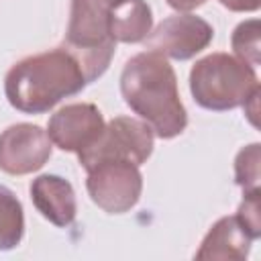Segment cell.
Returning a JSON list of instances; mask_svg holds the SVG:
<instances>
[{"instance_id":"1","label":"cell","mask_w":261,"mask_h":261,"mask_svg":"<svg viewBox=\"0 0 261 261\" xmlns=\"http://www.w3.org/2000/svg\"><path fill=\"white\" fill-rule=\"evenodd\" d=\"M120 94L126 106L145 120L159 139H173L188 126L177 77L169 61L155 51L133 55L120 73Z\"/></svg>"},{"instance_id":"2","label":"cell","mask_w":261,"mask_h":261,"mask_svg":"<svg viewBox=\"0 0 261 261\" xmlns=\"http://www.w3.org/2000/svg\"><path fill=\"white\" fill-rule=\"evenodd\" d=\"M86 84L77 61L63 47H55L16 61L4 77V94L18 112L43 114L63 98L80 94Z\"/></svg>"},{"instance_id":"3","label":"cell","mask_w":261,"mask_h":261,"mask_svg":"<svg viewBox=\"0 0 261 261\" xmlns=\"http://www.w3.org/2000/svg\"><path fill=\"white\" fill-rule=\"evenodd\" d=\"M190 92L198 106L224 112L243 106L259 92V80L255 67L243 59L228 53H210L194 63Z\"/></svg>"},{"instance_id":"4","label":"cell","mask_w":261,"mask_h":261,"mask_svg":"<svg viewBox=\"0 0 261 261\" xmlns=\"http://www.w3.org/2000/svg\"><path fill=\"white\" fill-rule=\"evenodd\" d=\"M61 47L77 61L88 84L98 80L108 69L116 49V41L110 33L108 2L71 0Z\"/></svg>"},{"instance_id":"5","label":"cell","mask_w":261,"mask_h":261,"mask_svg":"<svg viewBox=\"0 0 261 261\" xmlns=\"http://www.w3.org/2000/svg\"><path fill=\"white\" fill-rule=\"evenodd\" d=\"M155 135L145 120L130 116H114L92 147L77 153L80 165L88 171L100 161H128L143 165L153 153Z\"/></svg>"},{"instance_id":"6","label":"cell","mask_w":261,"mask_h":261,"mask_svg":"<svg viewBox=\"0 0 261 261\" xmlns=\"http://www.w3.org/2000/svg\"><path fill=\"white\" fill-rule=\"evenodd\" d=\"M92 202L108 214H124L137 206L143 192V175L128 161H100L88 169L86 179Z\"/></svg>"},{"instance_id":"7","label":"cell","mask_w":261,"mask_h":261,"mask_svg":"<svg viewBox=\"0 0 261 261\" xmlns=\"http://www.w3.org/2000/svg\"><path fill=\"white\" fill-rule=\"evenodd\" d=\"M214 37V29L202 16L177 12L163 18L145 39V47L165 59L188 61L204 51Z\"/></svg>"},{"instance_id":"8","label":"cell","mask_w":261,"mask_h":261,"mask_svg":"<svg viewBox=\"0 0 261 261\" xmlns=\"http://www.w3.org/2000/svg\"><path fill=\"white\" fill-rule=\"evenodd\" d=\"M53 143L39 124L16 122L0 133V169L8 175L39 171L51 157Z\"/></svg>"},{"instance_id":"9","label":"cell","mask_w":261,"mask_h":261,"mask_svg":"<svg viewBox=\"0 0 261 261\" xmlns=\"http://www.w3.org/2000/svg\"><path fill=\"white\" fill-rule=\"evenodd\" d=\"M106 122L96 104L75 102L59 108L47 124L51 143L67 153H82L96 143Z\"/></svg>"},{"instance_id":"10","label":"cell","mask_w":261,"mask_h":261,"mask_svg":"<svg viewBox=\"0 0 261 261\" xmlns=\"http://www.w3.org/2000/svg\"><path fill=\"white\" fill-rule=\"evenodd\" d=\"M31 200L37 212L59 228H65L75 220V192L73 186L61 175L43 173L35 177L31 184Z\"/></svg>"},{"instance_id":"11","label":"cell","mask_w":261,"mask_h":261,"mask_svg":"<svg viewBox=\"0 0 261 261\" xmlns=\"http://www.w3.org/2000/svg\"><path fill=\"white\" fill-rule=\"evenodd\" d=\"M253 237L245 230L237 216L218 218L206 237L202 239L196 259H222V261H241L251 251Z\"/></svg>"},{"instance_id":"12","label":"cell","mask_w":261,"mask_h":261,"mask_svg":"<svg viewBox=\"0 0 261 261\" xmlns=\"http://www.w3.org/2000/svg\"><path fill=\"white\" fill-rule=\"evenodd\" d=\"M108 20L116 43H141L153 29V14L145 0H116L108 4Z\"/></svg>"},{"instance_id":"13","label":"cell","mask_w":261,"mask_h":261,"mask_svg":"<svg viewBox=\"0 0 261 261\" xmlns=\"http://www.w3.org/2000/svg\"><path fill=\"white\" fill-rule=\"evenodd\" d=\"M24 234L22 204L12 190L0 184V251H10L20 245Z\"/></svg>"},{"instance_id":"14","label":"cell","mask_w":261,"mask_h":261,"mask_svg":"<svg viewBox=\"0 0 261 261\" xmlns=\"http://www.w3.org/2000/svg\"><path fill=\"white\" fill-rule=\"evenodd\" d=\"M259 37H261V22L257 18H249V20L239 22L237 29L232 31V37H230L234 57H239L245 63L257 67L259 61H261Z\"/></svg>"},{"instance_id":"15","label":"cell","mask_w":261,"mask_h":261,"mask_svg":"<svg viewBox=\"0 0 261 261\" xmlns=\"http://www.w3.org/2000/svg\"><path fill=\"white\" fill-rule=\"evenodd\" d=\"M259 161H261V145L251 143L243 147L234 157V181L243 188V192L259 190Z\"/></svg>"},{"instance_id":"16","label":"cell","mask_w":261,"mask_h":261,"mask_svg":"<svg viewBox=\"0 0 261 261\" xmlns=\"http://www.w3.org/2000/svg\"><path fill=\"white\" fill-rule=\"evenodd\" d=\"M239 222L245 226V230L255 239L261 237V192L249 190L243 192V202L239 204V210L234 214Z\"/></svg>"},{"instance_id":"17","label":"cell","mask_w":261,"mask_h":261,"mask_svg":"<svg viewBox=\"0 0 261 261\" xmlns=\"http://www.w3.org/2000/svg\"><path fill=\"white\" fill-rule=\"evenodd\" d=\"M218 2L232 12H255L261 6V0H218Z\"/></svg>"},{"instance_id":"18","label":"cell","mask_w":261,"mask_h":261,"mask_svg":"<svg viewBox=\"0 0 261 261\" xmlns=\"http://www.w3.org/2000/svg\"><path fill=\"white\" fill-rule=\"evenodd\" d=\"M173 10H177V12H192V10H196V8H200L206 0H165Z\"/></svg>"},{"instance_id":"19","label":"cell","mask_w":261,"mask_h":261,"mask_svg":"<svg viewBox=\"0 0 261 261\" xmlns=\"http://www.w3.org/2000/svg\"><path fill=\"white\" fill-rule=\"evenodd\" d=\"M104 2H108V4H112V2H116V0H104Z\"/></svg>"}]
</instances>
